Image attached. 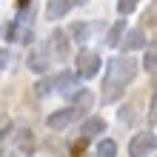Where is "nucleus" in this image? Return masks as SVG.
Wrapping results in <instances>:
<instances>
[{"label":"nucleus","instance_id":"nucleus-1","mask_svg":"<svg viewBox=\"0 0 157 157\" xmlns=\"http://www.w3.org/2000/svg\"><path fill=\"white\" fill-rule=\"evenodd\" d=\"M137 77V60L123 54V57H114L106 66V77H103V103H112L123 94V89Z\"/></svg>","mask_w":157,"mask_h":157},{"label":"nucleus","instance_id":"nucleus-2","mask_svg":"<svg viewBox=\"0 0 157 157\" xmlns=\"http://www.w3.org/2000/svg\"><path fill=\"white\" fill-rule=\"evenodd\" d=\"M157 151V134L151 132H140L132 137L128 143V157H146V154H154Z\"/></svg>","mask_w":157,"mask_h":157},{"label":"nucleus","instance_id":"nucleus-3","mask_svg":"<svg viewBox=\"0 0 157 157\" xmlns=\"http://www.w3.org/2000/svg\"><path fill=\"white\" fill-rule=\"evenodd\" d=\"M80 117V112L75 106H66V109H57V112H52L49 117H46V126L49 128H54V132H63L66 126H71L75 120Z\"/></svg>","mask_w":157,"mask_h":157},{"label":"nucleus","instance_id":"nucleus-4","mask_svg":"<svg viewBox=\"0 0 157 157\" xmlns=\"http://www.w3.org/2000/svg\"><path fill=\"white\" fill-rule=\"evenodd\" d=\"M77 75L80 77H94V75H100V54L97 52H89V49H83L80 54H77Z\"/></svg>","mask_w":157,"mask_h":157},{"label":"nucleus","instance_id":"nucleus-5","mask_svg":"<svg viewBox=\"0 0 157 157\" xmlns=\"http://www.w3.org/2000/svg\"><path fill=\"white\" fill-rule=\"evenodd\" d=\"M49 80H52V91H60V94H71L77 89V75L75 71H57Z\"/></svg>","mask_w":157,"mask_h":157},{"label":"nucleus","instance_id":"nucleus-6","mask_svg":"<svg viewBox=\"0 0 157 157\" xmlns=\"http://www.w3.org/2000/svg\"><path fill=\"white\" fill-rule=\"evenodd\" d=\"M106 132V120L103 117H86L83 120V126H80V134H83V140H91V137H97V134H103Z\"/></svg>","mask_w":157,"mask_h":157},{"label":"nucleus","instance_id":"nucleus-7","mask_svg":"<svg viewBox=\"0 0 157 157\" xmlns=\"http://www.w3.org/2000/svg\"><path fill=\"white\" fill-rule=\"evenodd\" d=\"M49 49L54 52V57L57 60H66L69 57V40H66V32H60V29H54L52 32V37H49Z\"/></svg>","mask_w":157,"mask_h":157},{"label":"nucleus","instance_id":"nucleus-8","mask_svg":"<svg viewBox=\"0 0 157 157\" xmlns=\"http://www.w3.org/2000/svg\"><path fill=\"white\" fill-rule=\"evenodd\" d=\"M6 40L9 43H32V26H23V23H12L6 29Z\"/></svg>","mask_w":157,"mask_h":157},{"label":"nucleus","instance_id":"nucleus-9","mask_svg":"<svg viewBox=\"0 0 157 157\" xmlns=\"http://www.w3.org/2000/svg\"><path fill=\"white\" fill-rule=\"evenodd\" d=\"M120 43H123L126 52H137V49L146 46V32L143 29H132V32H126L123 37H120Z\"/></svg>","mask_w":157,"mask_h":157},{"label":"nucleus","instance_id":"nucleus-10","mask_svg":"<svg viewBox=\"0 0 157 157\" xmlns=\"http://www.w3.org/2000/svg\"><path fill=\"white\" fill-rule=\"evenodd\" d=\"M52 66V60H49V52L46 49H37V52H32V57H29V69L32 71H37V75H43L46 69Z\"/></svg>","mask_w":157,"mask_h":157},{"label":"nucleus","instance_id":"nucleus-11","mask_svg":"<svg viewBox=\"0 0 157 157\" xmlns=\"http://www.w3.org/2000/svg\"><path fill=\"white\" fill-rule=\"evenodd\" d=\"M69 9H71V0H49V6H46V17H49V20H60Z\"/></svg>","mask_w":157,"mask_h":157},{"label":"nucleus","instance_id":"nucleus-12","mask_svg":"<svg viewBox=\"0 0 157 157\" xmlns=\"http://www.w3.org/2000/svg\"><path fill=\"white\" fill-rule=\"evenodd\" d=\"M14 143H17V149H20L26 157H32V151H34V137H32V132H29V128L17 132V134H14Z\"/></svg>","mask_w":157,"mask_h":157},{"label":"nucleus","instance_id":"nucleus-13","mask_svg":"<svg viewBox=\"0 0 157 157\" xmlns=\"http://www.w3.org/2000/svg\"><path fill=\"white\" fill-rule=\"evenodd\" d=\"M91 100H94V97H91V91H89V89H75V103H71V106H75L77 112L83 114V112L91 106Z\"/></svg>","mask_w":157,"mask_h":157},{"label":"nucleus","instance_id":"nucleus-14","mask_svg":"<svg viewBox=\"0 0 157 157\" xmlns=\"http://www.w3.org/2000/svg\"><path fill=\"white\" fill-rule=\"evenodd\" d=\"M69 34H71V40H75V43H86L89 34H91V26L89 23H71Z\"/></svg>","mask_w":157,"mask_h":157},{"label":"nucleus","instance_id":"nucleus-15","mask_svg":"<svg viewBox=\"0 0 157 157\" xmlns=\"http://www.w3.org/2000/svg\"><path fill=\"white\" fill-rule=\"evenodd\" d=\"M123 32H126V20H117L112 29H109L106 43H109V46H120V37H123Z\"/></svg>","mask_w":157,"mask_h":157},{"label":"nucleus","instance_id":"nucleus-16","mask_svg":"<svg viewBox=\"0 0 157 157\" xmlns=\"http://www.w3.org/2000/svg\"><path fill=\"white\" fill-rule=\"evenodd\" d=\"M143 66H146V71H154V69H157V43L146 46V57H143Z\"/></svg>","mask_w":157,"mask_h":157},{"label":"nucleus","instance_id":"nucleus-17","mask_svg":"<svg viewBox=\"0 0 157 157\" xmlns=\"http://www.w3.org/2000/svg\"><path fill=\"white\" fill-rule=\"evenodd\" d=\"M97 157H117V143L114 140H100L97 143Z\"/></svg>","mask_w":157,"mask_h":157},{"label":"nucleus","instance_id":"nucleus-18","mask_svg":"<svg viewBox=\"0 0 157 157\" xmlns=\"http://www.w3.org/2000/svg\"><path fill=\"white\" fill-rule=\"evenodd\" d=\"M14 20L23 23V26H32V20H34V6H32V3H29V6H20V12H17Z\"/></svg>","mask_w":157,"mask_h":157},{"label":"nucleus","instance_id":"nucleus-19","mask_svg":"<svg viewBox=\"0 0 157 157\" xmlns=\"http://www.w3.org/2000/svg\"><path fill=\"white\" fill-rule=\"evenodd\" d=\"M14 132V123H12V117L9 114H0V140H6L9 134Z\"/></svg>","mask_w":157,"mask_h":157},{"label":"nucleus","instance_id":"nucleus-20","mask_svg":"<svg viewBox=\"0 0 157 157\" xmlns=\"http://www.w3.org/2000/svg\"><path fill=\"white\" fill-rule=\"evenodd\" d=\"M137 3H140V0H117V12H120V17L132 14L134 9H137Z\"/></svg>","mask_w":157,"mask_h":157},{"label":"nucleus","instance_id":"nucleus-21","mask_svg":"<svg viewBox=\"0 0 157 157\" xmlns=\"http://www.w3.org/2000/svg\"><path fill=\"white\" fill-rule=\"evenodd\" d=\"M49 91H52V80H40L37 86H34V94H37V97H46Z\"/></svg>","mask_w":157,"mask_h":157},{"label":"nucleus","instance_id":"nucleus-22","mask_svg":"<svg viewBox=\"0 0 157 157\" xmlns=\"http://www.w3.org/2000/svg\"><path fill=\"white\" fill-rule=\"evenodd\" d=\"M9 60H12V54H9V49H0V71H3L9 66Z\"/></svg>","mask_w":157,"mask_h":157},{"label":"nucleus","instance_id":"nucleus-23","mask_svg":"<svg viewBox=\"0 0 157 157\" xmlns=\"http://www.w3.org/2000/svg\"><path fill=\"white\" fill-rule=\"evenodd\" d=\"M71 3H77V6H83V3H89V0H71Z\"/></svg>","mask_w":157,"mask_h":157}]
</instances>
